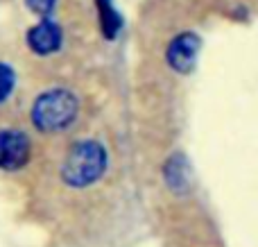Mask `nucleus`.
<instances>
[{
	"label": "nucleus",
	"instance_id": "nucleus-6",
	"mask_svg": "<svg viewBox=\"0 0 258 247\" xmlns=\"http://www.w3.org/2000/svg\"><path fill=\"white\" fill-rule=\"evenodd\" d=\"M98 14H100V25L107 39H113L116 32L120 30V16L113 12L111 0H98Z\"/></svg>",
	"mask_w": 258,
	"mask_h": 247
},
{
	"label": "nucleus",
	"instance_id": "nucleus-3",
	"mask_svg": "<svg viewBox=\"0 0 258 247\" xmlns=\"http://www.w3.org/2000/svg\"><path fill=\"white\" fill-rule=\"evenodd\" d=\"M30 139L18 130L0 132V170H21L30 161Z\"/></svg>",
	"mask_w": 258,
	"mask_h": 247
},
{
	"label": "nucleus",
	"instance_id": "nucleus-5",
	"mask_svg": "<svg viewBox=\"0 0 258 247\" xmlns=\"http://www.w3.org/2000/svg\"><path fill=\"white\" fill-rule=\"evenodd\" d=\"M27 45L34 50L36 54H50L59 50L61 45V27L50 18H43L39 25H34L27 32Z\"/></svg>",
	"mask_w": 258,
	"mask_h": 247
},
{
	"label": "nucleus",
	"instance_id": "nucleus-4",
	"mask_svg": "<svg viewBox=\"0 0 258 247\" xmlns=\"http://www.w3.org/2000/svg\"><path fill=\"white\" fill-rule=\"evenodd\" d=\"M200 36L192 34V32H183V34L174 36L172 43L168 45V64L179 73H190L195 66L197 52H200Z\"/></svg>",
	"mask_w": 258,
	"mask_h": 247
},
{
	"label": "nucleus",
	"instance_id": "nucleus-2",
	"mask_svg": "<svg viewBox=\"0 0 258 247\" xmlns=\"http://www.w3.org/2000/svg\"><path fill=\"white\" fill-rule=\"evenodd\" d=\"M77 111H80V102L75 93L66 89H52L36 98L32 107V122L39 132L54 134V132L66 130L77 118Z\"/></svg>",
	"mask_w": 258,
	"mask_h": 247
},
{
	"label": "nucleus",
	"instance_id": "nucleus-8",
	"mask_svg": "<svg viewBox=\"0 0 258 247\" xmlns=\"http://www.w3.org/2000/svg\"><path fill=\"white\" fill-rule=\"evenodd\" d=\"M25 5L32 9L34 14H41V16H50L57 5V0H25Z\"/></svg>",
	"mask_w": 258,
	"mask_h": 247
},
{
	"label": "nucleus",
	"instance_id": "nucleus-1",
	"mask_svg": "<svg viewBox=\"0 0 258 247\" xmlns=\"http://www.w3.org/2000/svg\"><path fill=\"white\" fill-rule=\"evenodd\" d=\"M107 170V152L98 141H82L73 145L61 166V179L71 189H86L95 184Z\"/></svg>",
	"mask_w": 258,
	"mask_h": 247
},
{
	"label": "nucleus",
	"instance_id": "nucleus-7",
	"mask_svg": "<svg viewBox=\"0 0 258 247\" xmlns=\"http://www.w3.org/2000/svg\"><path fill=\"white\" fill-rule=\"evenodd\" d=\"M14 84H16V75H14V71L7 66V64L0 61V102H5V100L12 95Z\"/></svg>",
	"mask_w": 258,
	"mask_h": 247
}]
</instances>
